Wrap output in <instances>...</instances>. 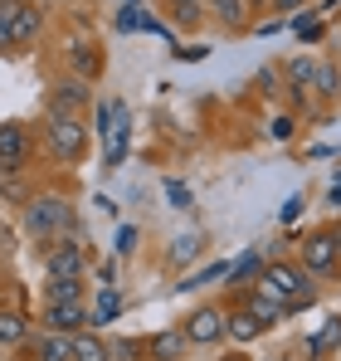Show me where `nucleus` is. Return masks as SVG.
<instances>
[{
	"mask_svg": "<svg viewBox=\"0 0 341 361\" xmlns=\"http://www.w3.org/2000/svg\"><path fill=\"white\" fill-rule=\"evenodd\" d=\"M254 293H259V298L287 302V312H292V307H312V298H317L312 274H307V269H297V264H264V274H259Z\"/></svg>",
	"mask_w": 341,
	"mask_h": 361,
	"instance_id": "1",
	"label": "nucleus"
},
{
	"mask_svg": "<svg viewBox=\"0 0 341 361\" xmlns=\"http://www.w3.org/2000/svg\"><path fill=\"white\" fill-rule=\"evenodd\" d=\"M68 225H73V205H68V195L44 190V195L25 200V235H30V240L54 244V240H63Z\"/></svg>",
	"mask_w": 341,
	"mask_h": 361,
	"instance_id": "2",
	"label": "nucleus"
},
{
	"mask_svg": "<svg viewBox=\"0 0 341 361\" xmlns=\"http://www.w3.org/2000/svg\"><path fill=\"white\" fill-rule=\"evenodd\" d=\"M44 137H49V152L63 157V161H83V152H88V127L78 122L73 108H54V103H49V113H44Z\"/></svg>",
	"mask_w": 341,
	"mask_h": 361,
	"instance_id": "3",
	"label": "nucleus"
},
{
	"mask_svg": "<svg viewBox=\"0 0 341 361\" xmlns=\"http://www.w3.org/2000/svg\"><path fill=\"white\" fill-rule=\"evenodd\" d=\"M302 269H307L312 279H332L341 269V240L332 230H317V235L302 240Z\"/></svg>",
	"mask_w": 341,
	"mask_h": 361,
	"instance_id": "4",
	"label": "nucleus"
},
{
	"mask_svg": "<svg viewBox=\"0 0 341 361\" xmlns=\"http://www.w3.org/2000/svg\"><path fill=\"white\" fill-rule=\"evenodd\" d=\"M0 20H5L15 49H20V44H35L39 30H44V15H39L35 5H25V0H0Z\"/></svg>",
	"mask_w": 341,
	"mask_h": 361,
	"instance_id": "5",
	"label": "nucleus"
},
{
	"mask_svg": "<svg viewBox=\"0 0 341 361\" xmlns=\"http://www.w3.org/2000/svg\"><path fill=\"white\" fill-rule=\"evenodd\" d=\"M180 332H185V342L190 347H215V342H225V307H195L185 322H180Z\"/></svg>",
	"mask_w": 341,
	"mask_h": 361,
	"instance_id": "6",
	"label": "nucleus"
},
{
	"mask_svg": "<svg viewBox=\"0 0 341 361\" xmlns=\"http://www.w3.org/2000/svg\"><path fill=\"white\" fill-rule=\"evenodd\" d=\"M30 166V127L25 122H0V176H15Z\"/></svg>",
	"mask_w": 341,
	"mask_h": 361,
	"instance_id": "7",
	"label": "nucleus"
},
{
	"mask_svg": "<svg viewBox=\"0 0 341 361\" xmlns=\"http://www.w3.org/2000/svg\"><path fill=\"white\" fill-rule=\"evenodd\" d=\"M83 269H88V254H83L78 240H63V244L44 249V274L49 279H83Z\"/></svg>",
	"mask_w": 341,
	"mask_h": 361,
	"instance_id": "8",
	"label": "nucleus"
},
{
	"mask_svg": "<svg viewBox=\"0 0 341 361\" xmlns=\"http://www.w3.org/2000/svg\"><path fill=\"white\" fill-rule=\"evenodd\" d=\"M83 322H88V307L83 302H49L44 307V327L49 332H68L73 337V332H83Z\"/></svg>",
	"mask_w": 341,
	"mask_h": 361,
	"instance_id": "9",
	"label": "nucleus"
},
{
	"mask_svg": "<svg viewBox=\"0 0 341 361\" xmlns=\"http://www.w3.org/2000/svg\"><path fill=\"white\" fill-rule=\"evenodd\" d=\"M127 147H132V118H127V108L117 103V122H113V132H108V171H117L122 161H127Z\"/></svg>",
	"mask_w": 341,
	"mask_h": 361,
	"instance_id": "10",
	"label": "nucleus"
},
{
	"mask_svg": "<svg viewBox=\"0 0 341 361\" xmlns=\"http://www.w3.org/2000/svg\"><path fill=\"white\" fill-rule=\"evenodd\" d=\"M68 361H113L103 332H73L68 337Z\"/></svg>",
	"mask_w": 341,
	"mask_h": 361,
	"instance_id": "11",
	"label": "nucleus"
},
{
	"mask_svg": "<svg viewBox=\"0 0 341 361\" xmlns=\"http://www.w3.org/2000/svg\"><path fill=\"white\" fill-rule=\"evenodd\" d=\"M185 347H190L185 332H180V327H166V332H156V337L147 342V357H151V361H180V357H185Z\"/></svg>",
	"mask_w": 341,
	"mask_h": 361,
	"instance_id": "12",
	"label": "nucleus"
},
{
	"mask_svg": "<svg viewBox=\"0 0 341 361\" xmlns=\"http://www.w3.org/2000/svg\"><path fill=\"white\" fill-rule=\"evenodd\" d=\"M25 347L35 352V361H68V332H49V327H44L39 337L30 332Z\"/></svg>",
	"mask_w": 341,
	"mask_h": 361,
	"instance_id": "13",
	"label": "nucleus"
},
{
	"mask_svg": "<svg viewBox=\"0 0 341 361\" xmlns=\"http://www.w3.org/2000/svg\"><path fill=\"white\" fill-rule=\"evenodd\" d=\"M259 332H264V327H259V317H254L249 307H234V312H225V337H229V342L249 347V342H254Z\"/></svg>",
	"mask_w": 341,
	"mask_h": 361,
	"instance_id": "14",
	"label": "nucleus"
},
{
	"mask_svg": "<svg viewBox=\"0 0 341 361\" xmlns=\"http://www.w3.org/2000/svg\"><path fill=\"white\" fill-rule=\"evenodd\" d=\"M205 10L220 20V30H229V35L249 30V10H244V0H205Z\"/></svg>",
	"mask_w": 341,
	"mask_h": 361,
	"instance_id": "15",
	"label": "nucleus"
},
{
	"mask_svg": "<svg viewBox=\"0 0 341 361\" xmlns=\"http://www.w3.org/2000/svg\"><path fill=\"white\" fill-rule=\"evenodd\" d=\"M312 73H317V59H307V54H292V59L283 63V78H287V88H292L297 103H302V93L312 88Z\"/></svg>",
	"mask_w": 341,
	"mask_h": 361,
	"instance_id": "16",
	"label": "nucleus"
},
{
	"mask_svg": "<svg viewBox=\"0 0 341 361\" xmlns=\"http://www.w3.org/2000/svg\"><path fill=\"white\" fill-rule=\"evenodd\" d=\"M49 103H54V108H73V113H78V108L88 103V83H83V78H73V73H68V78H58Z\"/></svg>",
	"mask_w": 341,
	"mask_h": 361,
	"instance_id": "17",
	"label": "nucleus"
},
{
	"mask_svg": "<svg viewBox=\"0 0 341 361\" xmlns=\"http://www.w3.org/2000/svg\"><path fill=\"white\" fill-rule=\"evenodd\" d=\"M68 63H73V78H83V83L103 73V54H98L93 44H73V49H68Z\"/></svg>",
	"mask_w": 341,
	"mask_h": 361,
	"instance_id": "18",
	"label": "nucleus"
},
{
	"mask_svg": "<svg viewBox=\"0 0 341 361\" xmlns=\"http://www.w3.org/2000/svg\"><path fill=\"white\" fill-rule=\"evenodd\" d=\"M264 274V254L259 249H249V254H239L234 264H229V283L234 288H249V279H259Z\"/></svg>",
	"mask_w": 341,
	"mask_h": 361,
	"instance_id": "19",
	"label": "nucleus"
},
{
	"mask_svg": "<svg viewBox=\"0 0 341 361\" xmlns=\"http://www.w3.org/2000/svg\"><path fill=\"white\" fill-rule=\"evenodd\" d=\"M30 342V322H25V312H0V347H25Z\"/></svg>",
	"mask_w": 341,
	"mask_h": 361,
	"instance_id": "20",
	"label": "nucleus"
},
{
	"mask_svg": "<svg viewBox=\"0 0 341 361\" xmlns=\"http://www.w3.org/2000/svg\"><path fill=\"white\" fill-rule=\"evenodd\" d=\"M244 307L259 317V327H273L278 317H287V302H278V298H259V293H249V298H244Z\"/></svg>",
	"mask_w": 341,
	"mask_h": 361,
	"instance_id": "21",
	"label": "nucleus"
},
{
	"mask_svg": "<svg viewBox=\"0 0 341 361\" xmlns=\"http://www.w3.org/2000/svg\"><path fill=\"white\" fill-rule=\"evenodd\" d=\"M117 312H122V298H117V288H103V298L93 302V312H88L93 332H103L108 322H117Z\"/></svg>",
	"mask_w": 341,
	"mask_h": 361,
	"instance_id": "22",
	"label": "nucleus"
},
{
	"mask_svg": "<svg viewBox=\"0 0 341 361\" xmlns=\"http://www.w3.org/2000/svg\"><path fill=\"white\" fill-rule=\"evenodd\" d=\"M312 93H317V98H337V93H341V73L332 68V63H317V73H312Z\"/></svg>",
	"mask_w": 341,
	"mask_h": 361,
	"instance_id": "23",
	"label": "nucleus"
},
{
	"mask_svg": "<svg viewBox=\"0 0 341 361\" xmlns=\"http://www.w3.org/2000/svg\"><path fill=\"white\" fill-rule=\"evenodd\" d=\"M108 357H113V361H142V357H147V342L117 337V342H108Z\"/></svg>",
	"mask_w": 341,
	"mask_h": 361,
	"instance_id": "24",
	"label": "nucleus"
},
{
	"mask_svg": "<svg viewBox=\"0 0 341 361\" xmlns=\"http://www.w3.org/2000/svg\"><path fill=\"white\" fill-rule=\"evenodd\" d=\"M78 298H83L78 279H49V302H78Z\"/></svg>",
	"mask_w": 341,
	"mask_h": 361,
	"instance_id": "25",
	"label": "nucleus"
},
{
	"mask_svg": "<svg viewBox=\"0 0 341 361\" xmlns=\"http://www.w3.org/2000/svg\"><path fill=\"white\" fill-rule=\"evenodd\" d=\"M327 347H341V317H332V327H322V332L307 342V352H312V357H322Z\"/></svg>",
	"mask_w": 341,
	"mask_h": 361,
	"instance_id": "26",
	"label": "nucleus"
},
{
	"mask_svg": "<svg viewBox=\"0 0 341 361\" xmlns=\"http://www.w3.org/2000/svg\"><path fill=\"white\" fill-rule=\"evenodd\" d=\"M166 10L180 20V25H200V10H205V0H166Z\"/></svg>",
	"mask_w": 341,
	"mask_h": 361,
	"instance_id": "27",
	"label": "nucleus"
},
{
	"mask_svg": "<svg viewBox=\"0 0 341 361\" xmlns=\"http://www.w3.org/2000/svg\"><path fill=\"white\" fill-rule=\"evenodd\" d=\"M292 30H297V39H302V44H317V39L327 35L317 15H297V20H292Z\"/></svg>",
	"mask_w": 341,
	"mask_h": 361,
	"instance_id": "28",
	"label": "nucleus"
},
{
	"mask_svg": "<svg viewBox=\"0 0 341 361\" xmlns=\"http://www.w3.org/2000/svg\"><path fill=\"white\" fill-rule=\"evenodd\" d=\"M195 254H200V240H195V235H185V240L170 244V264H190Z\"/></svg>",
	"mask_w": 341,
	"mask_h": 361,
	"instance_id": "29",
	"label": "nucleus"
},
{
	"mask_svg": "<svg viewBox=\"0 0 341 361\" xmlns=\"http://www.w3.org/2000/svg\"><path fill=\"white\" fill-rule=\"evenodd\" d=\"M113 122H117V103H98V108H93V132H103V137H108V132H113Z\"/></svg>",
	"mask_w": 341,
	"mask_h": 361,
	"instance_id": "30",
	"label": "nucleus"
},
{
	"mask_svg": "<svg viewBox=\"0 0 341 361\" xmlns=\"http://www.w3.org/2000/svg\"><path fill=\"white\" fill-rule=\"evenodd\" d=\"M166 200L175 205V210H190V185H180V180L170 176L166 180Z\"/></svg>",
	"mask_w": 341,
	"mask_h": 361,
	"instance_id": "31",
	"label": "nucleus"
},
{
	"mask_svg": "<svg viewBox=\"0 0 341 361\" xmlns=\"http://www.w3.org/2000/svg\"><path fill=\"white\" fill-rule=\"evenodd\" d=\"M117 30H122V35H132V30H142V15H137V5H132V0H127V5L117 10Z\"/></svg>",
	"mask_w": 341,
	"mask_h": 361,
	"instance_id": "32",
	"label": "nucleus"
},
{
	"mask_svg": "<svg viewBox=\"0 0 341 361\" xmlns=\"http://www.w3.org/2000/svg\"><path fill=\"white\" fill-rule=\"evenodd\" d=\"M132 249H137V230L122 225V230H117V254H132Z\"/></svg>",
	"mask_w": 341,
	"mask_h": 361,
	"instance_id": "33",
	"label": "nucleus"
},
{
	"mask_svg": "<svg viewBox=\"0 0 341 361\" xmlns=\"http://www.w3.org/2000/svg\"><path fill=\"white\" fill-rule=\"evenodd\" d=\"M302 215V195H287L283 200V220H297Z\"/></svg>",
	"mask_w": 341,
	"mask_h": 361,
	"instance_id": "34",
	"label": "nucleus"
},
{
	"mask_svg": "<svg viewBox=\"0 0 341 361\" xmlns=\"http://www.w3.org/2000/svg\"><path fill=\"white\" fill-rule=\"evenodd\" d=\"M259 88H264V93H278V73L264 68V73H259Z\"/></svg>",
	"mask_w": 341,
	"mask_h": 361,
	"instance_id": "35",
	"label": "nucleus"
},
{
	"mask_svg": "<svg viewBox=\"0 0 341 361\" xmlns=\"http://www.w3.org/2000/svg\"><path fill=\"white\" fill-rule=\"evenodd\" d=\"M273 137H278V142H287V137H292V118H278V122H273Z\"/></svg>",
	"mask_w": 341,
	"mask_h": 361,
	"instance_id": "36",
	"label": "nucleus"
},
{
	"mask_svg": "<svg viewBox=\"0 0 341 361\" xmlns=\"http://www.w3.org/2000/svg\"><path fill=\"white\" fill-rule=\"evenodd\" d=\"M312 15H341V0H317V10Z\"/></svg>",
	"mask_w": 341,
	"mask_h": 361,
	"instance_id": "37",
	"label": "nucleus"
},
{
	"mask_svg": "<svg viewBox=\"0 0 341 361\" xmlns=\"http://www.w3.org/2000/svg\"><path fill=\"white\" fill-rule=\"evenodd\" d=\"M5 49H15V44H10V30H5V20H0V54H5Z\"/></svg>",
	"mask_w": 341,
	"mask_h": 361,
	"instance_id": "38",
	"label": "nucleus"
},
{
	"mask_svg": "<svg viewBox=\"0 0 341 361\" xmlns=\"http://www.w3.org/2000/svg\"><path fill=\"white\" fill-rule=\"evenodd\" d=\"M268 5H273V0H244V10H259V15H264Z\"/></svg>",
	"mask_w": 341,
	"mask_h": 361,
	"instance_id": "39",
	"label": "nucleus"
},
{
	"mask_svg": "<svg viewBox=\"0 0 341 361\" xmlns=\"http://www.w3.org/2000/svg\"><path fill=\"white\" fill-rule=\"evenodd\" d=\"M273 10H302V0H273Z\"/></svg>",
	"mask_w": 341,
	"mask_h": 361,
	"instance_id": "40",
	"label": "nucleus"
},
{
	"mask_svg": "<svg viewBox=\"0 0 341 361\" xmlns=\"http://www.w3.org/2000/svg\"><path fill=\"white\" fill-rule=\"evenodd\" d=\"M332 205H341V190H337V185H332Z\"/></svg>",
	"mask_w": 341,
	"mask_h": 361,
	"instance_id": "41",
	"label": "nucleus"
},
{
	"mask_svg": "<svg viewBox=\"0 0 341 361\" xmlns=\"http://www.w3.org/2000/svg\"><path fill=\"white\" fill-rule=\"evenodd\" d=\"M273 361H297V357H273Z\"/></svg>",
	"mask_w": 341,
	"mask_h": 361,
	"instance_id": "42",
	"label": "nucleus"
},
{
	"mask_svg": "<svg viewBox=\"0 0 341 361\" xmlns=\"http://www.w3.org/2000/svg\"><path fill=\"white\" fill-rule=\"evenodd\" d=\"M225 361H244V357H225Z\"/></svg>",
	"mask_w": 341,
	"mask_h": 361,
	"instance_id": "43",
	"label": "nucleus"
}]
</instances>
